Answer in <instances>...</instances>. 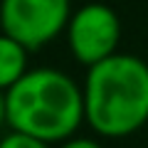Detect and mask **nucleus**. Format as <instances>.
<instances>
[{
	"label": "nucleus",
	"mask_w": 148,
	"mask_h": 148,
	"mask_svg": "<svg viewBox=\"0 0 148 148\" xmlns=\"http://www.w3.org/2000/svg\"><path fill=\"white\" fill-rule=\"evenodd\" d=\"M8 131L59 146L84 126L82 84L57 67H35L5 91Z\"/></svg>",
	"instance_id": "f257e3e1"
},
{
	"label": "nucleus",
	"mask_w": 148,
	"mask_h": 148,
	"mask_svg": "<svg viewBox=\"0 0 148 148\" xmlns=\"http://www.w3.org/2000/svg\"><path fill=\"white\" fill-rule=\"evenodd\" d=\"M84 123L101 138H126L148 123V62L114 54L86 69Z\"/></svg>",
	"instance_id": "f03ea898"
},
{
	"label": "nucleus",
	"mask_w": 148,
	"mask_h": 148,
	"mask_svg": "<svg viewBox=\"0 0 148 148\" xmlns=\"http://www.w3.org/2000/svg\"><path fill=\"white\" fill-rule=\"evenodd\" d=\"M72 12V0H0V32L37 52L67 32Z\"/></svg>",
	"instance_id": "7ed1b4c3"
},
{
	"label": "nucleus",
	"mask_w": 148,
	"mask_h": 148,
	"mask_svg": "<svg viewBox=\"0 0 148 148\" xmlns=\"http://www.w3.org/2000/svg\"><path fill=\"white\" fill-rule=\"evenodd\" d=\"M67 47L86 69L119 54L121 20L106 3H86L77 8L67 25Z\"/></svg>",
	"instance_id": "20e7f679"
},
{
	"label": "nucleus",
	"mask_w": 148,
	"mask_h": 148,
	"mask_svg": "<svg viewBox=\"0 0 148 148\" xmlns=\"http://www.w3.org/2000/svg\"><path fill=\"white\" fill-rule=\"evenodd\" d=\"M30 72V52L0 32V91H10Z\"/></svg>",
	"instance_id": "39448f33"
},
{
	"label": "nucleus",
	"mask_w": 148,
	"mask_h": 148,
	"mask_svg": "<svg viewBox=\"0 0 148 148\" xmlns=\"http://www.w3.org/2000/svg\"><path fill=\"white\" fill-rule=\"evenodd\" d=\"M0 148H52L42 141H35L30 136H22V133H15V131H8L5 136L0 138Z\"/></svg>",
	"instance_id": "423d86ee"
},
{
	"label": "nucleus",
	"mask_w": 148,
	"mask_h": 148,
	"mask_svg": "<svg viewBox=\"0 0 148 148\" xmlns=\"http://www.w3.org/2000/svg\"><path fill=\"white\" fill-rule=\"evenodd\" d=\"M57 148H104V146H101L96 138H91V136H72L64 143H59Z\"/></svg>",
	"instance_id": "0eeeda50"
},
{
	"label": "nucleus",
	"mask_w": 148,
	"mask_h": 148,
	"mask_svg": "<svg viewBox=\"0 0 148 148\" xmlns=\"http://www.w3.org/2000/svg\"><path fill=\"white\" fill-rule=\"evenodd\" d=\"M8 128V101H5V91H0V131Z\"/></svg>",
	"instance_id": "6e6552de"
}]
</instances>
